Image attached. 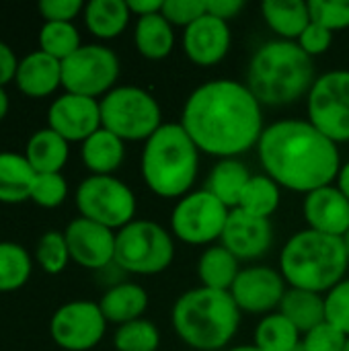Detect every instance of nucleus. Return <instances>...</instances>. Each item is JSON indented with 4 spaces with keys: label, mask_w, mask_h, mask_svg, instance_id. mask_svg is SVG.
I'll return each mask as SVG.
<instances>
[{
    "label": "nucleus",
    "mask_w": 349,
    "mask_h": 351,
    "mask_svg": "<svg viewBox=\"0 0 349 351\" xmlns=\"http://www.w3.org/2000/svg\"><path fill=\"white\" fill-rule=\"evenodd\" d=\"M261 107L247 84L218 78L189 95L179 123L200 152L237 158L259 144L265 130Z\"/></svg>",
    "instance_id": "obj_1"
},
{
    "label": "nucleus",
    "mask_w": 349,
    "mask_h": 351,
    "mask_svg": "<svg viewBox=\"0 0 349 351\" xmlns=\"http://www.w3.org/2000/svg\"><path fill=\"white\" fill-rule=\"evenodd\" d=\"M257 152L269 179L304 195L331 185L341 169L337 144L309 119H282L267 125Z\"/></svg>",
    "instance_id": "obj_2"
},
{
    "label": "nucleus",
    "mask_w": 349,
    "mask_h": 351,
    "mask_svg": "<svg viewBox=\"0 0 349 351\" xmlns=\"http://www.w3.org/2000/svg\"><path fill=\"white\" fill-rule=\"evenodd\" d=\"M313 58L296 43L276 39L263 43L251 58L247 86L261 105H292L315 84Z\"/></svg>",
    "instance_id": "obj_3"
},
{
    "label": "nucleus",
    "mask_w": 349,
    "mask_h": 351,
    "mask_svg": "<svg viewBox=\"0 0 349 351\" xmlns=\"http://www.w3.org/2000/svg\"><path fill=\"white\" fill-rule=\"evenodd\" d=\"M171 321L183 343L193 350L216 351L226 348L237 335L241 308L230 292L202 286L177 298Z\"/></svg>",
    "instance_id": "obj_4"
},
{
    "label": "nucleus",
    "mask_w": 349,
    "mask_h": 351,
    "mask_svg": "<svg viewBox=\"0 0 349 351\" xmlns=\"http://www.w3.org/2000/svg\"><path fill=\"white\" fill-rule=\"evenodd\" d=\"M349 257L341 239L317 230H300L288 239L280 255V267L290 288L327 294L346 280Z\"/></svg>",
    "instance_id": "obj_5"
},
{
    "label": "nucleus",
    "mask_w": 349,
    "mask_h": 351,
    "mask_svg": "<svg viewBox=\"0 0 349 351\" xmlns=\"http://www.w3.org/2000/svg\"><path fill=\"white\" fill-rule=\"evenodd\" d=\"M200 148L181 123H163L142 150V177L160 197H183L195 183Z\"/></svg>",
    "instance_id": "obj_6"
},
{
    "label": "nucleus",
    "mask_w": 349,
    "mask_h": 351,
    "mask_svg": "<svg viewBox=\"0 0 349 351\" xmlns=\"http://www.w3.org/2000/svg\"><path fill=\"white\" fill-rule=\"evenodd\" d=\"M175 257V245L165 226L152 220H134L115 232V265L125 274L154 276Z\"/></svg>",
    "instance_id": "obj_7"
},
{
    "label": "nucleus",
    "mask_w": 349,
    "mask_h": 351,
    "mask_svg": "<svg viewBox=\"0 0 349 351\" xmlns=\"http://www.w3.org/2000/svg\"><path fill=\"white\" fill-rule=\"evenodd\" d=\"M101 125L123 142H146L163 125L160 105L140 86H115L101 99Z\"/></svg>",
    "instance_id": "obj_8"
},
{
    "label": "nucleus",
    "mask_w": 349,
    "mask_h": 351,
    "mask_svg": "<svg viewBox=\"0 0 349 351\" xmlns=\"http://www.w3.org/2000/svg\"><path fill=\"white\" fill-rule=\"evenodd\" d=\"M76 208L82 218L121 230L134 222L136 195L113 175H91L76 189Z\"/></svg>",
    "instance_id": "obj_9"
},
{
    "label": "nucleus",
    "mask_w": 349,
    "mask_h": 351,
    "mask_svg": "<svg viewBox=\"0 0 349 351\" xmlns=\"http://www.w3.org/2000/svg\"><path fill=\"white\" fill-rule=\"evenodd\" d=\"M119 78V58L105 45H82L62 62V86L82 97H105Z\"/></svg>",
    "instance_id": "obj_10"
},
{
    "label": "nucleus",
    "mask_w": 349,
    "mask_h": 351,
    "mask_svg": "<svg viewBox=\"0 0 349 351\" xmlns=\"http://www.w3.org/2000/svg\"><path fill=\"white\" fill-rule=\"evenodd\" d=\"M309 121L329 140H349V70L319 76L306 95Z\"/></svg>",
    "instance_id": "obj_11"
},
{
    "label": "nucleus",
    "mask_w": 349,
    "mask_h": 351,
    "mask_svg": "<svg viewBox=\"0 0 349 351\" xmlns=\"http://www.w3.org/2000/svg\"><path fill=\"white\" fill-rule=\"evenodd\" d=\"M230 210L208 189L183 195L171 214L173 234L187 245H210L222 237Z\"/></svg>",
    "instance_id": "obj_12"
},
{
    "label": "nucleus",
    "mask_w": 349,
    "mask_h": 351,
    "mask_svg": "<svg viewBox=\"0 0 349 351\" xmlns=\"http://www.w3.org/2000/svg\"><path fill=\"white\" fill-rule=\"evenodd\" d=\"M107 319L101 306L88 300H74L60 306L49 321L51 339L62 351L93 350L103 339Z\"/></svg>",
    "instance_id": "obj_13"
},
{
    "label": "nucleus",
    "mask_w": 349,
    "mask_h": 351,
    "mask_svg": "<svg viewBox=\"0 0 349 351\" xmlns=\"http://www.w3.org/2000/svg\"><path fill=\"white\" fill-rule=\"evenodd\" d=\"M286 292L288 288L282 271L265 265H251L241 269L230 288V296L234 298L241 313L251 315H272V311L280 308Z\"/></svg>",
    "instance_id": "obj_14"
},
{
    "label": "nucleus",
    "mask_w": 349,
    "mask_h": 351,
    "mask_svg": "<svg viewBox=\"0 0 349 351\" xmlns=\"http://www.w3.org/2000/svg\"><path fill=\"white\" fill-rule=\"evenodd\" d=\"M70 259L84 269H105L115 261V230L78 216L64 230Z\"/></svg>",
    "instance_id": "obj_15"
},
{
    "label": "nucleus",
    "mask_w": 349,
    "mask_h": 351,
    "mask_svg": "<svg viewBox=\"0 0 349 351\" xmlns=\"http://www.w3.org/2000/svg\"><path fill=\"white\" fill-rule=\"evenodd\" d=\"M47 128L66 142H84L101 130V101L64 93L47 109Z\"/></svg>",
    "instance_id": "obj_16"
},
{
    "label": "nucleus",
    "mask_w": 349,
    "mask_h": 351,
    "mask_svg": "<svg viewBox=\"0 0 349 351\" xmlns=\"http://www.w3.org/2000/svg\"><path fill=\"white\" fill-rule=\"evenodd\" d=\"M220 243L239 261H253L272 249L274 228L265 218L251 216L243 210H230Z\"/></svg>",
    "instance_id": "obj_17"
},
{
    "label": "nucleus",
    "mask_w": 349,
    "mask_h": 351,
    "mask_svg": "<svg viewBox=\"0 0 349 351\" xmlns=\"http://www.w3.org/2000/svg\"><path fill=\"white\" fill-rule=\"evenodd\" d=\"M230 27L212 14H204L183 33V49L197 66H214L222 62L230 49Z\"/></svg>",
    "instance_id": "obj_18"
},
{
    "label": "nucleus",
    "mask_w": 349,
    "mask_h": 351,
    "mask_svg": "<svg viewBox=\"0 0 349 351\" xmlns=\"http://www.w3.org/2000/svg\"><path fill=\"white\" fill-rule=\"evenodd\" d=\"M302 212L311 230L337 239L349 230V199L333 183L306 193Z\"/></svg>",
    "instance_id": "obj_19"
},
{
    "label": "nucleus",
    "mask_w": 349,
    "mask_h": 351,
    "mask_svg": "<svg viewBox=\"0 0 349 351\" xmlns=\"http://www.w3.org/2000/svg\"><path fill=\"white\" fill-rule=\"evenodd\" d=\"M14 82L27 97H49L62 86V62L43 53L41 49L31 51L19 62Z\"/></svg>",
    "instance_id": "obj_20"
},
{
    "label": "nucleus",
    "mask_w": 349,
    "mask_h": 351,
    "mask_svg": "<svg viewBox=\"0 0 349 351\" xmlns=\"http://www.w3.org/2000/svg\"><path fill=\"white\" fill-rule=\"evenodd\" d=\"M99 306L107 323L125 325L142 319L148 308V292L140 284L117 282L103 294Z\"/></svg>",
    "instance_id": "obj_21"
},
{
    "label": "nucleus",
    "mask_w": 349,
    "mask_h": 351,
    "mask_svg": "<svg viewBox=\"0 0 349 351\" xmlns=\"http://www.w3.org/2000/svg\"><path fill=\"white\" fill-rule=\"evenodd\" d=\"M80 156L93 175H113L125 158V146L121 138L101 128L82 142Z\"/></svg>",
    "instance_id": "obj_22"
},
{
    "label": "nucleus",
    "mask_w": 349,
    "mask_h": 351,
    "mask_svg": "<svg viewBox=\"0 0 349 351\" xmlns=\"http://www.w3.org/2000/svg\"><path fill=\"white\" fill-rule=\"evenodd\" d=\"M261 14L269 29L286 41H298L311 23V8L304 0H265Z\"/></svg>",
    "instance_id": "obj_23"
},
{
    "label": "nucleus",
    "mask_w": 349,
    "mask_h": 351,
    "mask_svg": "<svg viewBox=\"0 0 349 351\" xmlns=\"http://www.w3.org/2000/svg\"><path fill=\"white\" fill-rule=\"evenodd\" d=\"M68 144L70 142H66L60 134H56L49 128L37 130L27 142L25 158L29 160V165L33 167V171L37 175L62 173L64 165L68 162V154H70Z\"/></svg>",
    "instance_id": "obj_24"
},
{
    "label": "nucleus",
    "mask_w": 349,
    "mask_h": 351,
    "mask_svg": "<svg viewBox=\"0 0 349 351\" xmlns=\"http://www.w3.org/2000/svg\"><path fill=\"white\" fill-rule=\"evenodd\" d=\"M37 173L25 158L16 152H0V202L21 204L31 197V187Z\"/></svg>",
    "instance_id": "obj_25"
},
{
    "label": "nucleus",
    "mask_w": 349,
    "mask_h": 351,
    "mask_svg": "<svg viewBox=\"0 0 349 351\" xmlns=\"http://www.w3.org/2000/svg\"><path fill=\"white\" fill-rule=\"evenodd\" d=\"M278 313H282L300 331V335H304L311 329H315L317 325L327 321L325 319V296L311 292V290L288 288Z\"/></svg>",
    "instance_id": "obj_26"
},
{
    "label": "nucleus",
    "mask_w": 349,
    "mask_h": 351,
    "mask_svg": "<svg viewBox=\"0 0 349 351\" xmlns=\"http://www.w3.org/2000/svg\"><path fill=\"white\" fill-rule=\"evenodd\" d=\"M136 49L148 60H163L175 47L173 25L163 16V12L140 16L134 29Z\"/></svg>",
    "instance_id": "obj_27"
},
{
    "label": "nucleus",
    "mask_w": 349,
    "mask_h": 351,
    "mask_svg": "<svg viewBox=\"0 0 349 351\" xmlns=\"http://www.w3.org/2000/svg\"><path fill=\"white\" fill-rule=\"evenodd\" d=\"M130 16L128 0H91L84 4V23L99 39H113L121 35Z\"/></svg>",
    "instance_id": "obj_28"
},
{
    "label": "nucleus",
    "mask_w": 349,
    "mask_h": 351,
    "mask_svg": "<svg viewBox=\"0 0 349 351\" xmlns=\"http://www.w3.org/2000/svg\"><path fill=\"white\" fill-rule=\"evenodd\" d=\"M251 177L253 175L239 158H220L208 177L206 189L216 195L228 210H234Z\"/></svg>",
    "instance_id": "obj_29"
},
{
    "label": "nucleus",
    "mask_w": 349,
    "mask_h": 351,
    "mask_svg": "<svg viewBox=\"0 0 349 351\" xmlns=\"http://www.w3.org/2000/svg\"><path fill=\"white\" fill-rule=\"evenodd\" d=\"M239 274H241L239 259L228 249H224L222 245L208 247L200 255L197 276H200L204 288L230 292V288H232Z\"/></svg>",
    "instance_id": "obj_30"
},
{
    "label": "nucleus",
    "mask_w": 349,
    "mask_h": 351,
    "mask_svg": "<svg viewBox=\"0 0 349 351\" xmlns=\"http://www.w3.org/2000/svg\"><path fill=\"white\" fill-rule=\"evenodd\" d=\"M280 189L282 187L267 175H253L247 187L243 189L239 206L234 210H243L251 216L269 220V216L280 208V202H282Z\"/></svg>",
    "instance_id": "obj_31"
},
{
    "label": "nucleus",
    "mask_w": 349,
    "mask_h": 351,
    "mask_svg": "<svg viewBox=\"0 0 349 351\" xmlns=\"http://www.w3.org/2000/svg\"><path fill=\"white\" fill-rule=\"evenodd\" d=\"M300 341V331L282 313H272L259 321L253 346L261 351H294Z\"/></svg>",
    "instance_id": "obj_32"
},
{
    "label": "nucleus",
    "mask_w": 349,
    "mask_h": 351,
    "mask_svg": "<svg viewBox=\"0 0 349 351\" xmlns=\"http://www.w3.org/2000/svg\"><path fill=\"white\" fill-rule=\"evenodd\" d=\"M31 257L25 247L2 241L0 243V292H14L31 278Z\"/></svg>",
    "instance_id": "obj_33"
},
{
    "label": "nucleus",
    "mask_w": 349,
    "mask_h": 351,
    "mask_svg": "<svg viewBox=\"0 0 349 351\" xmlns=\"http://www.w3.org/2000/svg\"><path fill=\"white\" fill-rule=\"evenodd\" d=\"M80 35L72 23H43L39 31V49L60 62L80 49Z\"/></svg>",
    "instance_id": "obj_34"
},
{
    "label": "nucleus",
    "mask_w": 349,
    "mask_h": 351,
    "mask_svg": "<svg viewBox=\"0 0 349 351\" xmlns=\"http://www.w3.org/2000/svg\"><path fill=\"white\" fill-rule=\"evenodd\" d=\"M113 346L117 351H156L160 346V333L154 323L138 319L117 327Z\"/></svg>",
    "instance_id": "obj_35"
},
{
    "label": "nucleus",
    "mask_w": 349,
    "mask_h": 351,
    "mask_svg": "<svg viewBox=\"0 0 349 351\" xmlns=\"http://www.w3.org/2000/svg\"><path fill=\"white\" fill-rule=\"evenodd\" d=\"M35 257H37V263L41 265V269L45 274H49V276L62 274L70 261V251H68V243H66L64 232L47 230L37 243Z\"/></svg>",
    "instance_id": "obj_36"
},
{
    "label": "nucleus",
    "mask_w": 349,
    "mask_h": 351,
    "mask_svg": "<svg viewBox=\"0 0 349 351\" xmlns=\"http://www.w3.org/2000/svg\"><path fill=\"white\" fill-rule=\"evenodd\" d=\"M68 197V183L62 173H43L37 175L31 187V202L39 208H58Z\"/></svg>",
    "instance_id": "obj_37"
},
{
    "label": "nucleus",
    "mask_w": 349,
    "mask_h": 351,
    "mask_svg": "<svg viewBox=\"0 0 349 351\" xmlns=\"http://www.w3.org/2000/svg\"><path fill=\"white\" fill-rule=\"evenodd\" d=\"M311 21L327 27L329 31L349 27V0H311Z\"/></svg>",
    "instance_id": "obj_38"
},
{
    "label": "nucleus",
    "mask_w": 349,
    "mask_h": 351,
    "mask_svg": "<svg viewBox=\"0 0 349 351\" xmlns=\"http://www.w3.org/2000/svg\"><path fill=\"white\" fill-rule=\"evenodd\" d=\"M325 319L349 337V278L325 294Z\"/></svg>",
    "instance_id": "obj_39"
},
{
    "label": "nucleus",
    "mask_w": 349,
    "mask_h": 351,
    "mask_svg": "<svg viewBox=\"0 0 349 351\" xmlns=\"http://www.w3.org/2000/svg\"><path fill=\"white\" fill-rule=\"evenodd\" d=\"M348 335L341 333L331 323H321L309 333L302 335V350L304 351H344L348 346Z\"/></svg>",
    "instance_id": "obj_40"
},
{
    "label": "nucleus",
    "mask_w": 349,
    "mask_h": 351,
    "mask_svg": "<svg viewBox=\"0 0 349 351\" xmlns=\"http://www.w3.org/2000/svg\"><path fill=\"white\" fill-rule=\"evenodd\" d=\"M204 14H208L206 0H165L163 2V16L171 25H179L187 29Z\"/></svg>",
    "instance_id": "obj_41"
},
{
    "label": "nucleus",
    "mask_w": 349,
    "mask_h": 351,
    "mask_svg": "<svg viewBox=\"0 0 349 351\" xmlns=\"http://www.w3.org/2000/svg\"><path fill=\"white\" fill-rule=\"evenodd\" d=\"M37 8L45 23H72L84 10V4L82 0H41Z\"/></svg>",
    "instance_id": "obj_42"
},
{
    "label": "nucleus",
    "mask_w": 349,
    "mask_h": 351,
    "mask_svg": "<svg viewBox=\"0 0 349 351\" xmlns=\"http://www.w3.org/2000/svg\"><path fill=\"white\" fill-rule=\"evenodd\" d=\"M296 43H298L311 58H317V56L325 53V51L331 47V43H333V31H329L327 27H323V25L311 21L309 27L302 31V35L298 37Z\"/></svg>",
    "instance_id": "obj_43"
},
{
    "label": "nucleus",
    "mask_w": 349,
    "mask_h": 351,
    "mask_svg": "<svg viewBox=\"0 0 349 351\" xmlns=\"http://www.w3.org/2000/svg\"><path fill=\"white\" fill-rule=\"evenodd\" d=\"M206 8H208V14L228 23L230 19H237L241 14V10L245 8V2L243 0H206Z\"/></svg>",
    "instance_id": "obj_44"
},
{
    "label": "nucleus",
    "mask_w": 349,
    "mask_h": 351,
    "mask_svg": "<svg viewBox=\"0 0 349 351\" xmlns=\"http://www.w3.org/2000/svg\"><path fill=\"white\" fill-rule=\"evenodd\" d=\"M19 68V60L10 45L0 41V88H4L10 80H14Z\"/></svg>",
    "instance_id": "obj_45"
},
{
    "label": "nucleus",
    "mask_w": 349,
    "mask_h": 351,
    "mask_svg": "<svg viewBox=\"0 0 349 351\" xmlns=\"http://www.w3.org/2000/svg\"><path fill=\"white\" fill-rule=\"evenodd\" d=\"M163 2L165 0H128V6H130V12L140 19V16L163 12Z\"/></svg>",
    "instance_id": "obj_46"
},
{
    "label": "nucleus",
    "mask_w": 349,
    "mask_h": 351,
    "mask_svg": "<svg viewBox=\"0 0 349 351\" xmlns=\"http://www.w3.org/2000/svg\"><path fill=\"white\" fill-rule=\"evenodd\" d=\"M337 187L341 189V193L346 195L349 199V160L346 165H341V169H339V175H337Z\"/></svg>",
    "instance_id": "obj_47"
},
{
    "label": "nucleus",
    "mask_w": 349,
    "mask_h": 351,
    "mask_svg": "<svg viewBox=\"0 0 349 351\" xmlns=\"http://www.w3.org/2000/svg\"><path fill=\"white\" fill-rule=\"evenodd\" d=\"M8 95H6V90L4 88H0V121L6 117V113H8Z\"/></svg>",
    "instance_id": "obj_48"
},
{
    "label": "nucleus",
    "mask_w": 349,
    "mask_h": 351,
    "mask_svg": "<svg viewBox=\"0 0 349 351\" xmlns=\"http://www.w3.org/2000/svg\"><path fill=\"white\" fill-rule=\"evenodd\" d=\"M228 351H261V350H257L255 346H239V348H232V350H228Z\"/></svg>",
    "instance_id": "obj_49"
},
{
    "label": "nucleus",
    "mask_w": 349,
    "mask_h": 351,
    "mask_svg": "<svg viewBox=\"0 0 349 351\" xmlns=\"http://www.w3.org/2000/svg\"><path fill=\"white\" fill-rule=\"evenodd\" d=\"M341 243H344V247H346V253H348V257H349V230L341 237Z\"/></svg>",
    "instance_id": "obj_50"
},
{
    "label": "nucleus",
    "mask_w": 349,
    "mask_h": 351,
    "mask_svg": "<svg viewBox=\"0 0 349 351\" xmlns=\"http://www.w3.org/2000/svg\"><path fill=\"white\" fill-rule=\"evenodd\" d=\"M294 351H304V350H302V346H298V348H296V350H294Z\"/></svg>",
    "instance_id": "obj_51"
},
{
    "label": "nucleus",
    "mask_w": 349,
    "mask_h": 351,
    "mask_svg": "<svg viewBox=\"0 0 349 351\" xmlns=\"http://www.w3.org/2000/svg\"><path fill=\"white\" fill-rule=\"evenodd\" d=\"M344 351H349V339H348V346H346V350Z\"/></svg>",
    "instance_id": "obj_52"
}]
</instances>
